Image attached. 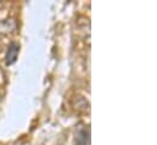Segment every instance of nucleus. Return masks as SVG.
I'll use <instances>...</instances> for the list:
<instances>
[{
    "instance_id": "f257e3e1",
    "label": "nucleus",
    "mask_w": 157,
    "mask_h": 145,
    "mask_svg": "<svg viewBox=\"0 0 157 145\" xmlns=\"http://www.w3.org/2000/svg\"><path fill=\"white\" fill-rule=\"evenodd\" d=\"M90 142V131L88 127H83L79 128L78 132L76 133V145H88Z\"/></svg>"
},
{
    "instance_id": "f03ea898",
    "label": "nucleus",
    "mask_w": 157,
    "mask_h": 145,
    "mask_svg": "<svg viewBox=\"0 0 157 145\" xmlns=\"http://www.w3.org/2000/svg\"><path fill=\"white\" fill-rule=\"evenodd\" d=\"M18 51H20V45L17 43H11L7 48V53H6V64L7 65H12L16 59H17V55H18Z\"/></svg>"
}]
</instances>
